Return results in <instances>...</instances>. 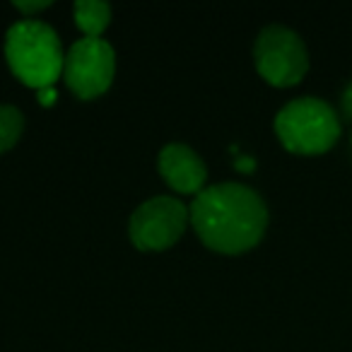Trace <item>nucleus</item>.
Listing matches in <instances>:
<instances>
[{"instance_id":"obj_4","label":"nucleus","mask_w":352,"mask_h":352,"mask_svg":"<svg viewBox=\"0 0 352 352\" xmlns=\"http://www.w3.org/2000/svg\"><path fill=\"white\" fill-rule=\"evenodd\" d=\"M254 60L258 73L275 87L297 85L309 70V54L302 36L283 25L261 30L254 46Z\"/></svg>"},{"instance_id":"obj_12","label":"nucleus","mask_w":352,"mask_h":352,"mask_svg":"<svg viewBox=\"0 0 352 352\" xmlns=\"http://www.w3.org/2000/svg\"><path fill=\"white\" fill-rule=\"evenodd\" d=\"M342 111H345V116L352 121V82L345 87V92H342Z\"/></svg>"},{"instance_id":"obj_13","label":"nucleus","mask_w":352,"mask_h":352,"mask_svg":"<svg viewBox=\"0 0 352 352\" xmlns=\"http://www.w3.org/2000/svg\"><path fill=\"white\" fill-rule=\"evenodd\" d=\"M236 166H244V169H251V166H254V162H251V160H239V162H236Z\"/></svg>"},{"instance_id":"obj_8","label":"nucleus","mask_w":352,"mask_h":352,"mask_svg":"<svg viewBox=\"0 0 352 352\" xmlns=\"http://www.w3.org/2000/svg\"><path fill=\"white\" fill-rule=\"evenodd\" d=\"M73 12L75 22L85 32V36H99L111 20V8L102 0H78Z\"/></svg>"},{"instance_id":"obj_2","label":"nucleus","mask_w":352,"mask_h":352,"mask_svg":"<svg viewBox=\"0 0 352 352\" xmlns=\"http://www.w3.org/2000/svg\"><path fill=\"white\" fill-rule=\"evenodd\" d=\"M6 58L12 73L30 87H54L63 73V49L56 30L39 20H22L6 34Z\"/></svg>"},{"instance_id":"obj_6","label":"nucleus","mask_w":352,"mask_h":352,"mask_svg":"<svg viewBox=\"0 0 352 352\" xmlns=\"http://www.w3.org/2000/svg\"><path fill=\"white\" fill-rule=\"evenodd\" d=\"M188 217L191 212L179 198L157 196L133 212L128 234L140 251H162L184 234Z\"/></svg>"},{"instance_id":"obj_11","label":"nucleus","mask_w":352,"mask_h":352,"mask_svg":"<svg viewBox=\"0 0 352 352\" xmlns=\"http://www.w3.org/2000/svg\"><path fill=\"white\" fill-rule=\"evenodd\" d=\"M56 97H58V92H56V87H41L39 89V102L44 104V107H49V104L56 102Z\"/></svg>"},{"instance_id":"obj_5","label":"nucleus","mask_w":352,"mask_h":352,"mask_svg":"<svg viewBox=\"0 0 352 352\" xmlns=\"http://www.w3.org/2000/svg\"><path fill=\"white\" fill-rule=\"evenodd\" d=\"M116 73V54L102 36L78 39L63 60V78L78 97L92 99L107 92Z\"/></svg>"},{"instance_id":"obj_7","label":"nucleus","mask_w":352,"mask_h":352,"mask_svg":"<svg viewBox=\"0 0 352 352\" xmlns=\"http://www.w3.org/2000/svg\"><path fill=\"white\" fill-rule=\"evenodd\" d=\"M160 174L174 191L179 193H201L206 186L208 169L206 162L184 142H169L160 152Z\"/></svg>"},{"instance_id":"obj_1","label":"nucleus","mask_w":352,"mask_h":352,"mask_svg":"<svg viewBox=\"0 0 352 352\" xmlns=\"http://www.w3.org/2000/svg\"><path fill=\"white\" fill-rule=\"evenodd\" d=\"M191 222L198 236L220 254H241L256 246L268 227V208L244 184H215L193 198Z\"/></svg>"},{"instance_id":"obj_10","label":"nucleus","mask_w":352,"mask_h":352,"mask_svg":"<svg viewBox=\"0 0 352 352\" xmlns=\"http://www.w3.org/2000/svg\"><path fill=\"white\" fill-rule=\"evenodd\" d=\"M49 6V0H15V8L22 12H36Z\"/></svg>"},{"instance_id":"obj_3","label":"nucleus","mask_w":352,"mask_h":352,"mask_svg":"<svg viewBox=\"0 0 352 352\" xmlns=\"http://www.w3.org/2000/svg\"><path fill=\"white\" fill-rule=\"evenodd\" d=\"M275 133L289 152L318 155L336 145L340 121L331 104L316 97H299L285 104L275 116Z\"/></svg>"},{"instance_id":"obj_9","label":"nucleus","mask_w":352,"mask_h":352,"mask_svg":"<svg viewBox=\"0 0 352 352\" xmlns=\"http://www.w3.org/2000/svg\"><path fill=\"white\" fill-rule=\"evenodd\" d=\"M25 128V116L17 107L0 104V152L10 150L22 135Z\"/></svg>"}]
</instances>
